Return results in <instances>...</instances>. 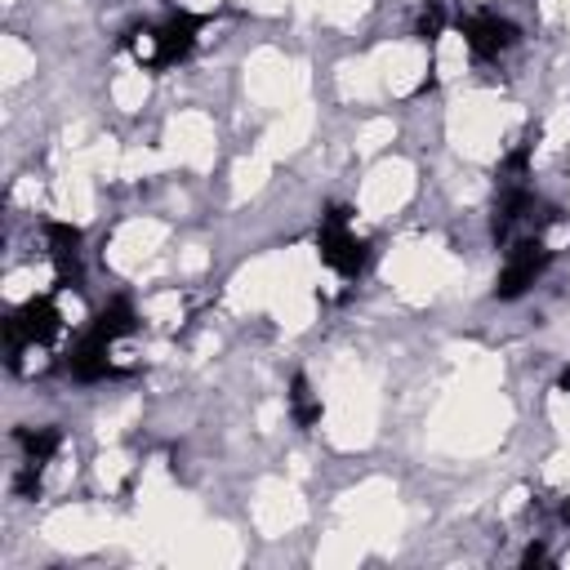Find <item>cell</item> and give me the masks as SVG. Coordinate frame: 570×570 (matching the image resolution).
Here are the masks:
<instances>
[{
	"label": "cell",
	"mask_w": 570,
	"mask_h": 570,
	"mask_svg": "<svg viewBox=\"0 0 570 570\" xmlns=\"http://www.w3.org/2000/svg\"><path fill=\"white\" fill-rule=\"evenodd\" d=\"M134 330H138L134 303H129V298H111V303L80 330V338L71 343V352H67L71 379H80V383L107 379V374H111V347H116L120 338H129Z\"/></svg>",
	"instance_id": "obj_1"
},
{
	"label": "cell",
	"mask_w": 570,
	"mask_h": 570,
	"mask_svg": "<svg viewBox=\"0 0 570 570\" xmlns=\"http://www.w3.org/2000/svg\"><path fill=\"white\" fill-rule=\"evenodd\" d=\"M62 334V312L53 298H27L18 312H9L4 321V361L13 374H31L27 356H45L53 347V338Z\"/></svg>",
	"instance_id": "obj_2"
},
{
	"label": "cell",
	"mask_w": 570,
	"mask_h": 570,
	"mask_svg": "<svg viewBox=\"0 0 570 570\" xmlns=\"http://www.w3.org/2000/svg\"><path fill=\"white\" fill-rule=\"evenodd\" d=\"M196 36H200V18L191 13H169L160 22H147V27H134L125 36V45L134 49V58L151 71H165L174 62H183L191 49H196Z\"/></svg>",
	"instance_id": "obj_3"
},
{
	"label": "cell",
	"mask_w": 570,
	"mask_h": 570,
	"mask_svg": "<svg viewBox=\"0 0 570 570\" xmlns=\"http://www.w3.org/2000/svg\"><path fill=\"white\" fill-rule=\"evenodd\" d=\"M316 254L321 263L343 276V281H356L365 267H370V245L352 232V214L343 205H334L330 214H321V227H316Z\"/></svg>",
	"instance_id": "obj_4"
},
{
	"label": "cell",
	"mask_w": 570,
	"mask_h": 570,
	"mask_svg": "<svg viewBox=\"0 0 570 570\" xmlns=\"http://www.w3.org/2000/svg\"><path fill=\"white\" fill-rule=\"evenodd\" d=\"M552 263V249L543 236H525V240H512L503 249V267H499V281H494V294L499 298H521Z\"/></svg>",
	"instance_id": "obj_5"
},
{
	"label": "cell",
	"mask_w": 570,
	"mask_h": 570,
	"mask_svg": "<svg viewBox=\"0 0 570 570\" xmlns=\"http://www.w3.org/2000/svg\"><path fill=\"white\" fill-rule=\"evenodd\" d=\"M13 441H18V450H22V463H18V472H13V490L27 494V499H36L40 472H45V468L53 463V454L62 450V432H58L53 423H45V428H18Z\"/></svg>",
	"instance_id": "obj_6"
},
{
	"label": "cell",
	"mask_w": 570,
	"mask_h": 570,
	"mask_svg": "<svg viewBox=\"0 0 570 570\" xmlns=\"http://www.w3.org/2000/svg\"><path fill=\"white\" fill-rule=\"evenodd\" d=\"M459 31H463V45L472 49V58H481V62H499L521 40L517 22L503 18V13H494V9H481V13L459 18Z\"/></svg>",
	"instance_id": "obj_7"
},
{
	"label": "cell",
	"mask_w": 570,
	"mask_h": 570,
	"mask_svg": "<svg viewBox=\"0 0 570 570\" xmlns=\"http://www.w3.org/2000/svg\"><path fill=\"white\" fill-rule=\"evenodd\" d=\"M45 245H49V263L58 285H80L85 281V236L71 223H49L45 227Z\"/></svg>",
	"instance_id": "obj_8"
},
{
	"label": "cell",
	"mask_w": 570,
	"mask_h": 570,
	"mask_svg": "<svg viewBox=\"0 0 570 570\" xmlns=\"http://www.w3.org/2000/svg\"><path fill=\"white\" fill-rule=\"evenodd\" d=\"M289 414H294L298 428H316L321 423V396L312 392V383L303 374L289 379Z\"/></svg>",
	"instance_id": "obj_9"
},
{
	"label": "cell",
	"mask_w": 570,
	"mask_h": 570,
	"mask_svg": "<svg viewBox=\"0 0 570 570\" xmlns=\"http://www.w3.org/2000/svg\"><path fill=\"white\" fill-rule=\"evenodd\" d=\"M450 27V9H445V0H428L423 9H419V18H414V36L419 40H441V31Z\"/></svg>",
	"instance_id": "obj_10"
}]
</instances>
